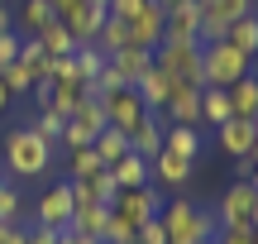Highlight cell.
Returning a JSON list of instances; mask_svg holds the SVG:
<instances>
[{
    "label": "cell",
    "instance_id": "6da1fadb",
    "mask_svg": "<svg viewBox=\"0 0 258 244\" xmlns=\"http://www.w3.org/2000/svg\"><path fill=\"white\" fill-rule=\"evenodd\" d=\"M158 220H163V230H167V244H215V235H220V220H215V211L196 206V197L163 201Z\"/></svg>",
    "mask_w": 258,
    "mask_h": 244
},
{
    "label": "cell",
    "instance_id": "7a4b0ae2",
    "mask_svg": "<svg viewBox=\"0 0 258 244\" xmlns=\"http://www.w3.org/2000/svg\"><path fill=\"white\" fill-rule=\"evenodd\" d=\"M53 149H57V144L38 139L29 125L10 130V134H5V163H10V177H43V172L53 168Z\"/></svg>",
    "mask_w": 258,
    "mask_h": 244
},
{
    "label": "cell",
    "instance_id": "3957f363",
    "mask_svg": "<svg viewBox=\"0 0 258 244\" xmlns=\"http://www.w3.org/2000/svg\"><path fill=\"white\" fill-rule=\"evenodd\" d=\"M253 72V57L239 53L230 38H215V43H201V77L206 86H234L239 77Z\"/></svg>",
    "mask_w": 258,
    "mask_h": 244
},
{
    "label": "cell",
    "instance_id": "277c9868",
    "mask_svg": "<svg viewBox=\"0 0 258 244\" xmlns=\"http://www.w3.org/2000/svg\"><path fill=\"white\" fill-rule=\"evenodd\" d=\"M153 63L163 67V72H172L177 86H206V77H201V43H172V38H163V43L153 48Z\"/></svg>",
    "mask_w": 258,
    "mask_h": 244
},
{
    "label": "cell",
    "instance_id": "5b68a950",
    "mask_svg": "<svg viewBox=\"0 0 258 244\" xmlns=\"http://www.w3.org/2000/svg\"><path fill=\"white\" fill-rule=\"evenodd\" d=\"M158 211H163V187H153V182H148V187H120L115 201H110V216H120L124 225H134V230L148 225Z\"/></svg>",
    "mask_w": 258,
    "mask_h": 244
},
{
    "label": "cell",
    "instance_id": "8992f818",
    "mask_svg": "<svg viewBox=\"0 0 258 244\" xmlns=\"http://www.w3.org/2000/svg\"><path fill=\"white\" fill-rule=\"evenodd\" d=\"M101 105H105V125H110V130H120V134H134L139 125H148V115H153L134 86H120V91L101 96Z\"/></svg>",
    "mask_w": 258,
    "mask_h": 244
},
{
    "label": "cell",
    "instance_id": "52a82bcc",
    "mask_svg": "<svg viewBox=\"0 0 258 244\" xmlns=\"http://www.w3.org/2000/svg\"><path fill=\"white\" fill-rule=\"evenodd\" d=\"M196 5H201V43H215V38H225L234 19L253 15L258 0H196Z\"/></svg>",
    "mask_w": 258,
    "mask_h": 244
},
{
    "label": "cell",
    "instance_id": "ba28073f",
    "mask_svg": "<svg viewBox=\"0 0 258 244\" xmlns=\"http://www.w3.org/2000/svg\"><path fill=\"white\" fill-rule=\"evenodd\" d=\"M163 38H172V43H201V5L196 0H172L163 10Z\"/></svg>",
    "mask_w": 258,
    "mask_h": 244
},
{
    "label": "cell",
    "instance_id": "9c48e42d",
    "mask_svg": "<svg viewBox=\"0 0 258 244\" xmlns=\"http://www.w3.org/2000/svg\"><path fill=\"white\" fill-rule=\"evenodd\" d=\"M72 206H77L72 182H53V187L38 197L34 216H38V225H43V230H57V235H62V230H67V220H72Z\"/></svg>",
    "mask_w": 258,
    "mask_h": 244
},
{
    "label": "cell",
    "instance_id": "30bf717a",
    "mask_svg": "<svg viewBox=\"0 0 258 244\" xmlns=\"http://www.w3.org/2000/svg\"><path fill=\"white\" fill-rule=\"evenodd\" d=\"M253 201H258V187H253V182H234V187L220 197V206H215L220 230H230V225H253Z\"/></svg>",
    "mask_w": 258,
    "mask_h": 244
},
{
    "label": "cell",
    "instance_id": "8fae6325",
    "mask_svg": "<svg viewBox=\"0 0 258 244\" xmlns=\"http://www.w3.org/2000/svg\"><path fill=\"white\" fill-rule=\"evenodd\" d=\"M134 91L144 96V105H148L153 115H163V110H167V101H172V91H177V77H172V72H163V67L153 63L144 77H139V86H134Z\"/></svg>",
    "mask_w": 258,
    "mask_h": 244
},
{
    "label": "cell",
    "instance_id": "7c38bea8",
    "mask_svg": "<svg viewBox=\"0 0 258 244\" xmlns=\"http://www.w3.org/2000/svg\"><path fill=\"white\" fill-rule=\"evenodd\" d=\"M148 172H153V187H186L191 182V172H196V163H186V158H172L167 149H158L153 158H148Z\"/></svg>",
    "mask_w": 258,
    "mask_h": 244
},
{
    "label": "cell",
    "instance_id": "4fadbf2b",
    "mask_svg": "<svg viewBox=\"0 0 258 244\" xmlns=\"http://www.w3.org/2000/svg\"><path fill=\"white\" fill-rule=\"evenodd\" d=\"M258 139V120H244V115H230V120L220 125V149L230 153V158H249Z\"/></svg>",
    "mask_w": 258,
    "mask_h": 244
},
{
    "label": "cell",
    "instance_id": "5bb4252c",
    "mask_svg": "<svg viewBox=\"0 0 258 244\" xmlns=\"http://www.w3.org/2000/svg\"><path fill=\"white\" fill-rule=\"evenodd\" d=\"M201 91L206 86H177L167 110H163V120L167 125H196V130H201Z\"/></svg>",
    "mask_w": 258,
    "mask_h": 244
},
{
    "label": "cell",
    "instance_id": "9a60e30c",
    "mask_svg": "<svg viewBox=\"0 0 258 244\" xmlns=\"http://www.w3.org/2000/svg\"><path fill=\"white\" fill-rule=\"evenodd\" d=\"M124 24H129V43L134 48H148V53H153V48L163 43V5H148L144 15L124 19Z\"/></svg>",
    "mask_w": 258,
    "mask_h": 244
},
{
    "label": "cell",
    "instance_id": "2e32d148",
    "mask_svg": "<svg viewBox=\"0 0 258 244\" xmlns=\"http://www.w3.org/2000/svg\"><path fill=\"white\" fill-rule=\"evenodd\" d=\"M105 220H110V206H101V201H77L67 230H77V235H86V239H101L105 235Z\"/></svg>",
    "mask_w": 258,
    "mask_h": 244
},
{
    "label": "cell",
    "instance_id": "e0dca14e",
    "mask_svg": "<svg viewBox=\"0 0 258 244\" xmlns=\"http://www.w3.org/2000/svg\"><path fill=\"white\" fill-rule=\"evenodd\" d=\"M105 63L120 72V82H124V86H139V77L153 67V53H148V48H134V43H129V48H120V53H110Z\"/></svg>",
    "mask_w": 258,
    "mask_h": 244
},
{
    "label": "cell",
    "instance_id": "ac0fdd59",
    "mask_svg": "<svg viewBox=\"0 0 258 244\" xmlns=\"http://www.w3.org/2000/svg\"><path fill=\"white\" fill-rule=\"evenodd\" d=\"M163 149L172 153V158L196 163L201 158V130H196V125H167L163 130Z\"/></svg>",
    "mask_w": 258,
    "mask_h": 244
},
{
    "label": "cell",
    "instance_id": "d6986e66",
    "mask_svg": "<svg viewBox=\"0 0 258 244\" xmlns=\"http://www.w3.org/2000/svg\"><path fill=\"white\" fill-rule=\"evenodd\" d=\"M34 38L43 43V53H53V57H72V53H77V38H72V29H67V24H62L57 15L48 19V24L38 29Z\"/></svg>",
    "mask_w": 258,
    "mask_h": 244
},
{
    "label": "cell",
    "instance_id": "ffe728a7",
    "mask_svg": "<svg viewBox=\"0 0 258 244\" xmlns=\"http://www.w3.org/2000/svg\"><path fill=\"white\" fill-rule=\"evenodd\" d=\"M225 91H230V110H234V115H244V120H258V72L239 77V82L225 86Z\"/></svg>",
    "mask_w": 258,
    "mask_h": 244
},
{
    "label": "cell",
    "instance_id": "44dd1931",
    "mask_svg": "<svg viewBox=\"0 0 258 244\" xmlns=\"http://www.w3.org/2000/svg\"><path fill=\"white\" fill-rule=\"evenodd\" d=\"M110 177L120 182V187H148V182H153V172H148V158H139V153L129 149L120 163H110Z\"/></svg>",
    "mask_w": 258,
    "mask_h": 244
},
{
    "label": "cell",
    "instance_id": "7402d4cb",
    "mask_svg": "<svg viewBox=\"0 0 258 244\" xmlns=\"http://www.w3.org/2000/svg\"><path fill=\"white\" fill-rule=\"evenodd\" d=\"M163 130H167L163 115H148V125H139V130L129 134V149H134L139 158H153V153L163 149Z\"/></svg>",
    "mask_w": 258,
    "mask_h": 244
},
{
    "label": "cell",
    "instance_id": "603a6c76",
    "mask_svg": "<svg viewBox=\"0 0 258 244\" xmlns=\"http://www.w3.org/2000/svg\"><path fill=\"white\" fill-rule=\"evenodd\" d=\"M230 91H225V86H206L201 91V125H215V130H220L225 120H230Z\"/></svg>",
    "mask_w": 258,
    "mask_h": 244
},
{
    "label": "cell",
    "instance_id": "cb8c5ba5",
    "mask_svg": "<svg viewBox=\"0 0 258 244\" xmlns=\"http://www.w3.org/2000/svg\"><path fill=\"white\" fill-rule=\"evenodd\" d=\"M67 125H77V130H86V134H91V144H96V134L105 130V105L96 101V96H86V101L77 105L72 115H67Z\"/></svg>",
    "mask_w": 258,
    "mask_h": 244
},
{
    "label": "cell",
    "instance_id": "d4e9b609",
    "mask_svg": "<svg viewBox=\"0 0 258 244\" xmlns=\"http://www.w3.org/2000/svg\"><path fill=\"white\" fill-rule=\"evenodd\" d=\"M225 38H230L239 53L258 57V10H253V15H244V19H234V24L225 29Z\"/></svg>",
    "mask_w": 258,
    "mask_h": 244
},
{
    "label": "cell",
    "instance_id": "484cf974",
    "mask_svg": "<svg viewBox=\"0 0 258 244\" xmlns=\"http://www.w3.org/2000/svg\"><path fill=\"white\" fill-rule=\"evenodd\" d=\"M91 149H96V158L110 168V163H120L124 153H129V134H120V130H110V125H105V130L96 134V144H91Z\"/></svg>",
    "mask_w": 258,
    "mask_h": 244
},
{
    "label": "cell",
    "instance_id": "4316f807",
    "mask_svg": "<svg viewBox=\"0 0 258 244\" xmlns=\"http://www.w3.org/2000/svg\"><path fill=\"white\" fill-rule=\"evenodd\" d=\"M96 48H101L105 57L120 53V48H129V24H124V19H115V15H105V24L96 29Z\"/></svg>",
    "mask_w": 258,
    "mask_h": 244
},
{
    "label": "cell",
    "instance_id": "83f0119b",
    "mask_svg": "<svg viewBox=\"0 0 258 244\" xmlns=\"http://www.w3.org/2000/svg\"><path fill=\"white\" fill-rule=\"evenodd\" d=\"M72 67H77V77H82V82L91 86V82H96V72L105 67V53H101L96 43H77V53H72Z\"/></svg>",
    "mask_w": 258,
    "mask_h": 244
},
{
    "label": "cell",
    "instance_id": "f1b7e54d",
    "mask_svg": "<svg viewBox=\"0 0 258 244\" xmlns=\"http://www.w3.org/2000/svg\"><path fill=\"white\" fill-rule=\"evenodd\" d=\"M29 130L38 134V139H48V144H62V130H67V115H57V110H38L34 120H29Z\"/></svg>",
    "mask_w": 258,
    "mask_h": 244
},
{
    "label": "cell",
    "instance_id": "f546056e",
    "mask_svg": "<svg viewBox=\"0 0 258 244\" xmlns=\"http://www.w3.org/2000/svg\"><path fill=\"white\" fill-rule=\"evenodd\" d=\"M48 19H53V5H48V0H24V5H19V29H24V38L38 34Z\"/></svg>",
    "mask_w": 258,
    "mask_h": 244
},
{
    "label": "cell",
    "instance_id": "4dcf8cb0",
    "mask_svg": "<svg viewBox=\"0 0 258 244\" xmlns=\"http://www.w3.org/2000/svg\"><path fill=\"white\" fill-rule=\"evenodd\" d=\"M0 82H5V91H10V96H24V91H34V72H29V67L19 63V57L0 67Z\"/></svg>",
    "mask_w": 258,
    "mask_h": 244
},
{
    "label": "cell",
    "instance_id": "1f68e13d",
    "mask_svg": "<svg viewBox=\"0 0 258 244\" xmlns=\"http://www.w3.org/2000/svg\"><path fill=\"white\" fill-rule=\"evenodd\" d=\"M115 192H120V182L110 177V168H101V172H91V177H86V197H91V201H101V206H110V201H115Z\"/></svg>",
    "mask_w": 258,
    "mask_h": 244
},
{
    "label": "cell",
    "instance_id": "d6a6232c",
    "mask_svg": "<svg viewBox=\"0 0 258 244\" xmlns=\"http://www.w3.org/2000/svg\"><path fill=\"white\" fill-rule=\"evenodd\" d=\"M67 168H72V177H67V182H86L91 172H101L105 163L96 158V149H72V158H67Z\"/></svg>",
    "mask_w": 258,
    "mask_h": 244
},
{
    "label": "cell",
    "instance_id": "836d02e7",
    "mask_svg": "<svg viewBox=\"0 0 258 244\" xmlns=\"http://www.w3.org/2000/svg\"><path fill=\"white\" fill-rule=\"evenodd\" d=\"M19 201H24L19 187L5 177V182H0V220H19Z\"/></svg>",
    "mask_w": 258,
    "mask_h": 244
},
{
    "label": "cell",
    "instance_id": "e575fe53",
    "mask_svg": "<svg viewBox=\"0 0 258 244\" xmlns=\"http://www.w3.org/2000/svg\"><path fill=\"white\" fill-rule=\"evenodd\" d=\"M120 86H124V82H120V72H115V67L105 63L101 72H96V82H91V96H96V101H101V96H110V91H120Z\"/></svg>",
    "mask_w": 258,
    "mask_h": 244
},
{
    "label": "cell",
    "instance_id": "d590c367",
    "mask_svg": "<svg viewBox=\"0 0 258 244\" xmlns=\"http://www.w3.org/2000/svg\"><path fill=\"white\" fill-rule=\"evenodd\" d=\"M253 239H258L253 225H230V230H220V235H215V244H253Z\"/></svg>",
    "mask_w": 258,
    "mask_h": 244
},
{
    "label": "cell",
    "instance_id": "8d00e7d4",
    "mask_svg": "<svg viewBox=\"0 0 258 244\" xmlns=\"http://www.w3.org/2000/svg\"><path fill=\"white\" fill-rule=\"evenodd\" d=\"M134 244H167V230H163V220H148V225H139V235H134Z\"/></svg>",
    "mask_w": 258,
    "mask_h": 244
},
{
    "label": "cell",
    "instance_id": "74e56055",
    "mask_svg": "<svg viewBox=\"0 0 258 244\" xmlns=\"http://www.w3.org/2000/svg\"><path fill=\"white\" fill-rule=\"evenodd\" d=\"M148 5H153V0H110V15L115 19H134V15H144Z\"/></svg>",
    "mask_w": 258,
    "mask_h": 244
},
{
    "label": "cell",
    "instance_id": "f35d334b",
    "mask_svg": "<svg viewBox=\"0 0 258 244\" xmlns=\"http://www.w3.org/2000/svg\"><path fill=\"white\" fill-rule=\"evenodd\" d=\"M19 38H24V34H15V29H5V34H0V67L19 57Z\"/></svg>",
    "mask_w": 258,
    "mask_h": 244
},
{
    "label": "cell",
    "instance_id": "ab89813d",
    "mask_svg": "<svg viewBox=\"0 0 258 244\" xmlns=\"http://www.w3.org/2000/svg\"><path fill=\"white\" fill-rule=\"evenodd\" d=\"M0 244H29V230L19 220H0Z\"/></svg>",
    "mask_w": 258,
    "mask_h": 244
},
{
    "label": "cell",
    "instance_id": "60d3db41",
    "mask_svg": "<svg viewBox=\"0 0 258 244\" xmlns=\"http://www.w3.org/2000/svg\"><path fill=\"white\" fill-rule=\"evenodd\" d=\"M48 5H53V15H57V19H72L77 10L86 5V0H48Z\"/></svg>",
    "mask_w": 258,
    "mask_h": 244
},
{
    "label": "cell",
    "instance_id": "b9f144b4",
    "mask_svg": "<svg viewBox=\"0 0 258 244\" xmlns=\"http://www.w3.org/2000/svg\"><path fill=\"white\" fill-rule=\"evenodd\" d=\"M253 177H258L253 163H249V158H234V182H253Z\"/></svg>",
    "mask_w": 258,
    "mask_h": 244
},
{
    "label": "cell",
    "instance_id": "7bdbcfd3",
    "mask_svg": "<svg viewBox=\"0 0 258 244\" xmlns=\"http://www.w3.org/2000/svg\"><path fill=\"white\" fill-rule=\"evenodd\" d=\"M34 101H38V110L53 105V82H34Z\"/></svg>",
    "mask_w": 258,
    "mask_h": 244
},
{
    "label": "cell",
    "instance_id": "ee69618b",
    "mask_svg": "<svg viewBox=\"0 0 258 244\" xmlns=\"http://www.w3.org/2000/svg\"><path fill=\"white\" fill-rule=\"evenodd\" d=\"M29 244H57V230H43V225H34V230H29Z\"/></svg>",
    "mask_w": 258,
    "mask_h": 244
},
{
    "label": "cell",
    "instance_id": "f6af8a7d",
    "mask_svg": "<svg viewBox=\"0 0 258 244\" xmlns=\"http://www.w3.org/2000/svg\"><path fill=\"white\" fill-rule=\"evenodd\" d=\"M57 244H101V239H86V235H77V230H62Z\"/></svg>",
    "mask_w": 258,
    "mask_h": 244
},
{
    "label": "cell",
    "instance_id": "bcb514c9",
    "mask_svg": "<svg viewBox=\"0 0 258 244\" xmlns=\"http://www.w3.org/2000/svg\"><path fill=\"white\" fill-rule=\"evenodd\" d=\"M5 29H15V19H10V5H0V34Z\"/></svg>",
    "mask_w": 258,
    "mask_h": 244
},
{
    "label": "cell",
    "instance_id": "7dc6e473",
    "mask_svg": "<svg viewBox=\"0 0 258 244\" xmlns=\"http://www.w3.org/2000/svg\"><path fill=\"white\" fill-rule=\"evenodd\" d=\"M86 5H91V10H105V15H110V0H86Z\"/></svg>",
    "mask_w": 258,
    "mask_h": 244
},
{
    "label": "cell",
    "instance_id": "c3c4849f",
    "mask_svg": "<svg viewBox=\"0 0 258 244\" xmlns=\"http://www.w3.org/2000/svg\"><path fill=\"white\" fill-rule=\"evenodd\" d=\"M5 105H10V91H5V82H0V115H5Z\"/></svg>",
    "mask_w": 258,
    "mask_h": 244
},
{
    "label": "cell",
    "instance_id": "681fc988",
    "mask_svg": "<svg viewBox=\"0 0 258 244\" xmlns=\"http://www.w3.org/2000/svg\"><path fill=\"white\" fill-rule=\"evenodd\" d=\"M249 163H253V168H258V139H253V149H249Z\"/></svg>",
    "mask_w": 258,
    "mask_h": 244
},
{
    "label": "cell",
    "instance_id": "f907efd6",
    "mask_svg": "<svg viewBox=\"0 0 258 244\" xmlns=\"http://www.w3.org/2000/svg\"><path fill=\"white\" fill-rule=\"evenodd\" d=\"M253 230H258V201H253Z\"/></svg>",
    "mask_w": 258,
    "mask_h": 244
},
{
    "label": "cell",
    "instance_id": "816d5d0a",
    "mask_svg": "<svg viewBox=\"0 0 258 244\" xmlns=\"http://www.w3.org/2000/svg\"><path fill=\"white\" fill-rule=\"evenodd\" d=\"M0 5H10V0H0Z\"/></svg>",
    "mask_w": 258,
    "mask_h": 244
},
{
    "label": "cell",
    "instance_id": "f5cc1de1",
    "mask_svg": "<svg viewBox=\"0 0 258 244\" xmlns=\"http://www.w3.org/2000/svg\"><path fill=\"white\" fill-rule=\"evenodd\" d=\"M0 182H5V172H0Z\"/></svg>",
    "mask_w": 258,
    "mask_h": 244
}]
</instances>
